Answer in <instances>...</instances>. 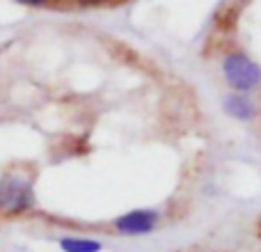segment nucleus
<instances>
[{"label":"nucleus","mask_w":261,"mask_h":252,"mask_svg":"<svg viewBox=\"0 0 261 252\" xmlns=\"http://www.w3.org/2000/svg\"><path fill=\"white\" fill-rule=\"evenodd\" d=\"M158 225V213L153 209H133V211L124 213L115 220V227L117 232L126 236H142L153 232Z\"/></svg>","instance_id":"3"},{"label":"nucleus","mask_w":261,"mask_h":252,"mask_svg":"<svg viewBox=\"0 0 261 252\" xmlns=\"http://www.w3.org/2000/svg\"><path fill=\"white\" fill-rule=\"evenodd\" d=\"M35 207L32 179L23 172L7 170L0 174V216H21Z\"/></svg>","instance_id":"1"},{"label":"nucleus","mask_w":261,"mask_h":252,"mask_svg":"<svg viewBox=\"0 0 261 252\" xmlns=\"http://www.w3.org/2000/svg\"><path fill=\"white\" fill-rule=\"evenodd\" d=\"M60 248L64 252H101V243L94 239H83V236H64L60 239Z\"/></svg>","instance_id":"5"},{"label":"nucleus","mask_w":261,"mask_h":252,"mask_svg":"<svg viewBox=\"0 0 261 252\" xmlns=\"http://www.w3.org/2000/svg\"><path fill=\"white\" fill-rule=\"evenodd\" d=\"M222 106H225V113L231 115V117H236V119H254V115H257V106H254V101L245 94L225 96Z\"/></svg>","instance_id":"4"},{"label":"nucleus","mask_w":261,"mask_h":252,"mask_svg":"<svg viewBox=\"0 0 261 252\" xmlns=\"http://www.w3.org/2000/svg\"><path fill=\"white\" fill-rule=\"evenodd\" d=\"M225 81L236 92H252L261 85V67L245 53H229L222 62Z\"/></svg>","instance_id":"2"}]
</instances>
